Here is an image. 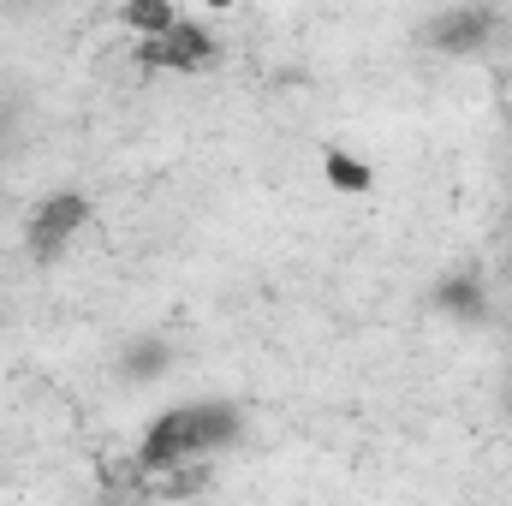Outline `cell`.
Returning <instances> with one entry per match:
<instances>
[{"mask_svg": "<svg viewBox=\"0 0 512 506\" xmlns=\"http://www.w3.org/2000/svg\"><path fill=\"white\" fill-rule=\"evenodd\" d=\"M239 435H245V423H239V411L233 405H173V411H161L149 429H143V441H137V465L143 471H179V465H191V459H215V453H227V447H239Z\"/></svg>", "mask_w": 512, "mask_h": 506, "instance_id": "6da1fadb", "label": "cell"}, {"mask_svg": "<svg viewBox=\"0 0 512 506\" xmlns=\"http://www.w3.org/2000/svg\"><path fill=\"white\" fill-rule=\"evenodd\" d=\"M126 24L137 36H161L167 24H179V12H173V0H126Z\"/></svg>", "mask_w": 512, "mask_h": 506, "instance_id": "ba28073f", "label": "cell"}, {"mask_svg": "<svg viewBox=\"0 0 512 506\" xmlns=\"http://www.w3.org/2000/svg\"><path fill=\"white\" fill-rule=\"evenodd\" d=\"M209 6H233V0H209Z\"/></svg>", "mask_w": 512, "mask_h": 506, "instance_id": "9c48e42d", "label": "cell"}, {"mask_svg": "<svg viewBox=\"0 0 512 506\" xmlns=\"http://www.w3.org/2000/svg\"><path fill=\"white\" fill-rule=\"evenodd\" d=\"M322 179H328L340 197H364V191L376 185V167H370L364 155H352V149L328 143V149H322Z\"/></svg>", "mask_w": 512, "mask_h": 506, "instance_id": "5b68a950", "label": "cell"}, {"mask_svg": "<svg viewBox=\"0 0 512 506\" xmlns=\"http://www.w3.org/2000/svg\"><path fill=\"white\" fill-rule=\"evenodd\" d=\"M435 304H441L453 322H483V316H489V292H483L477 274H447V280L435 286Z\"/></svg>", "mask_w": 512, "mask_h": 506, "instance_id": "8992f818", "label": "cell"}, {"mask_svg": "<svg viewBox=\"0 0 512 506\" xmlns=\"http://www.w3.org/2000/svg\"><path fill=\"white\" fill-rule=\"evenodd\" d=\"M495 30H501V18L483 0H465V6H447L435 18H423V42L441 48V54H483L495 42Z\"/></svg>", "mask_w": 512, "mask_h": 506, "instance_id": "3957f363", "label": "cell"}, {"mask_svg": "<svg viewBox=\"0 0 512 506\" xmlns=\"http://www.w3.org/2000/svg\"><path fill=\"white\" fill-rule=\"evenodd\" d=\"M84 227H90V197H84V191H54V197L36 203V215H30V227H24V245H30L36 262H60L66 245H72Z\"/></svg>", "mask_w": 512, "mask_h": 506, "instance_id": "7a4b0ae2", "label": "cell"}, {"mask_svg": "<svg viewBox=\"0 0 512 506\" xmlns=\"http://www.w3.org/2000/svg\"><path fill=\"white\" fill-rule=\"evenodd\" d=\"M143 48H137V60H143V72H203V66H215V36L203 30V24H167L161 36H137Z\"/></svg>", "mask_w": 512, "mask_h": 506, "instance_id": "277c9868", "label": "cell"}, {"mask_svg": "<svg viewBox=\"0 0 512 506\" xmlns=\"http://www.w3.org/2000/svg\"><path fill=\"white\" fill-rule=\"evenodd\" d=\"M167 358H173V352H167V340H155V334H149V340H137V346L126 352V381L167 376Z\"/></svg>", "mask_w": 512, "mask_h": 506, "instance_id": "52a82bcc", "label": "cell"}]
</instances>
